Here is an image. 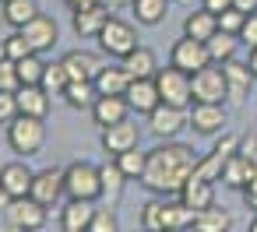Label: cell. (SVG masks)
I'll return each instance as SVG.
<instances>
[{"mask_svg": "<svg viewBox=\"0 0 257 232\" xmlns=\"http://www.w3.org/2000/svg\"><path fill=\"white\" fill-rule=\"evenodd\" d=\"M201 155L190 148V144H180V141H159L152 151H148V165L141 172V186L155 197H173L183 190V183L194 176Z\"/></svg>", "mask_w": 257, "mask_h": 232, "instance_id": "6da1fadb", "label": "cell"}, {"mask_svg": "<svg viewBox=\"0 0 257 232\" xmlns=\"http://www.w3.org/2000/svg\"><path fill=\"white\" fill-rule=\"evenodd\" d=\"M8 144H11V151L22 155V158L39 155L43 144H46V120L18 113V116L8 123Z\"/></svg>", "mask_w": 257, "mask_h": 232, "instance_id": "7a4b0ae2", "label": "cell"}, {"mask_svg": "<svg viewBox=\"0 0 257 232\" xmlns=\"http://www.w3.org/2000/svg\"><path fill=\"white\" fill-rule=\"evenodd\" d=\"M64 193L71 200H99L102 197V183H99V165L78 158L71 165H64Z\"/></svg>", "mask_w": 257, "mask_h": 232, "instance_id": "3957f363", "label": "cell"}, {"mask_svg": "<svg viewBox=\"0 0 257 232\" xmlns=\"http://www.w3.org/2000/svg\"><path fill=\"white\" fill-rule=\"evenodd\" d=\"M95 39H99V50H102L106 57H113V60H123L131 50L141 46V43H138V29H134L131 22L116 18V15H109V22L102 25V32H99Z\"/></svg>", "mask_w": 257, "mask_h": 232, "instance_id": "277c9868", "label": "cell"}, {"mask_svg": "<svg viewBox=\"0 0 257 232\" xmlns=\"http://www.w3.org/2000/svg\"><path fill=\"white\" fill-rule=\"evenodd\" d=\"M155 88H159V99H162L166 106L187 109V106L194 102V95H190V74L180 71V67H173V64H169V67H159Z\"/></svg>", "mask_w": 257, "mask_h": 232, "instance_id": "5b68a950", "label": "cell"}, {"mask_svg": "<svg viewBox=\"0 0 257 232\" xmlns=\"http://www.w3.org/2000/svg\"><path fill=\"white\" fill-rule=\"evenodd\" d=\"M190 95L194 102H225L229 99V85H225V71L222 64H208L197 74H190Z\"/></svg>", "mask_w": 257, "mask_h": 232, "instance_id": "8992f818", "label": "cell"}, {"mask_svg": "<svg viewBox=\"0 0 257 232\" xmlns=\"http://www.w3.org/2000/svg\"><path fill=\"white\" fill-rule=\"evenodd\" d=\"M169 64L180 67V71H187V74H197L201 67L211 64V57H208V46H204L201 39L183 36V39L173 43V50H169Z\"/></svg>", "mask_w": 257, "mask_h": 232, "instance_id": "52a82bcc", "label": "cell"}, {"mask_svg": "<svg viewBox=\"0 0 257 232\" xmlns=\"http://www.w3.org/2000/svg\"><path fill=\"white\" fill-rule=\"evenodd\" d=\"M183 127H190L187 109H176V106L159 102V106L148 113V130H152L159 141H176V134H180Z\"/></svg>", "mask_w": 257, "mask_h": 232, "instance_id": "ba28073f", "label": "cell"}, {"mask_svg": "<svg viewBox=\"0 0 257 232\" xmlns=\"http://www.w3.org/2000/svg\"><path fill=\"white\" fill-rule=\"evenodd\" d=\"M4 221H15L25 232H39L46 225V207L36 197H15L8 204V211H4Z\"/></svg>", "mask_w": 257, "mask_h": 232, "instance_id": "9c48e42d", "label": "cell"}, {"mask_svg": "<svg viewBox=\"0 0 257 232\" xmlns=\"http://www.w3.org/2000/svg\"><path fill=\"white\" fill-rule=\"evenodd\" d=\"M29 197H36L43 207H53V204L64 197V169H57V165L39 169V172L32 176V190H29Z\"/></svg>", "mask_w": 257, "mask_h": 232, "instance_id": "30bf717a", "label": "cell"}, {"mask_svg": "<svg viewBox=\"0 0 257 232\" xmlns=\"http://www.w3.org/2000/svg\"><path fill=\"white\" fill-rule=\"evenodd\" d=\"M236 148H239V137H236V134H222V141H218V144H215V148H211V151H208V155L197 162L194 176H197V179H211V183H215V179L222 176L225 158H229Z\"/></svg>", "mask_w": 257, "mask_h": 232, "instance_id": "8fae6325", "label": "cell"}, {"mask_svg": "<svg viewBox=\"0 0 257 232\" xmlns=\"http://www.w3.org/2000/svg\"><path fill=\"white\" fill-rule=\"evenodd\" d=\"M194 134H218L225 130V109L218 102H190V113H187Z\"/></svg>", "mask_w": 257, "mask_h": 232, "instance_id": "7c38bea8", "label": "cell"}, {"mask_svg": "<svg viewBox=\"0 0 257 232\" xmlns=\"http://www.w3.org/2000/svg\"><path fill=\"white\" fill-rule=\"evenodd\" d=\"M18 32L29 39L32 53H46V50H53V46H57V22H53V18H46L43 11H39L29 25H22Z\"/></svg>", "mask_w": 257, "mask_h": 232, "instance_id": "4fadbf2b", "label": "cell"}, {"mask_svg": "<svg viewBox=\"0 0 257 232\" xmlns=\"http://www.w3.org/2000/svg\"><path fill=\"white\" fill-rule=\"evenodd\" d=\"M88 113H92V123L106 130L113 123H123L127 113H131V106H127V95H99Z\"/></svg>", "mask_w": 257, "mask_h": 232, "instance_id": "5bb4252c", "label": "cell"}, {"mask_svg": "<svg viewBox=\"0 0 257 232\" xmlns=\"http://www.w3.org/2000/svg\"><path fill=\"white\" fill-rule=\"evenodd\" d=\"M60 64H64V71H67L71 81H95V74L102 71L99 57L88 53V50H67V53L60 57Z\"/></svg>", "mask_w": 257, "mask_h": 232, "instance_id": "9a60e30c", "label": "cell"}, {"mask_svg": "<svg viewBox=\"0 0 257 232\" xmlns=\"http://www.w3.org/2000/svg\"><path fill=\"white\" fill-rule=\"evenodd\" d=\"M127 106L134 109V113H152L162 99H159V88H155V78H131V85H127Z\"/></svg>", "mask_w": 257, "mask_h": 232, "instance_id": "2e32d148", "label": "cell"}, {"mask_svg": "<svg viewBox=\"0 0 257 232\" xmlns=\"http://www.w3.org/2000/svg\"><path fill=\"white\" fill-rule=\"evenodd\" d=\"M138 141H141V130H138V123H127V120L102 130V151H109V155L138 148Z\"/></svg>", "mask_w": 257, "mask_h": 232, "instance_id": "e0dca14e", "label": "cell"}, {"mask_svg": "<svg viewBox=\"0 0 257 232\" xmlns=\"http://www.w3.org/2000/svg\"><path fill=\"white\" fill-rule=\"evenodd\" d=\"M92 214H95V200H71L67 197V204L60 211V228L64 232H88Z\"/></svg>", "mask_w": 257, "mask_h": 232, "instance_id": "ac0fdd59", "label": "cell"}, {"mask_svg": "<svg viewBox=\"0 0 257 232\" xmlns=\"http://www.w3.org/2000/svg\"><path fill=\"white\" fill-rule=\"evenodd\" d=\"M15 95H18V113L39 116V120L50 116V92H46L43 85H22Z\"/></svg>", "mask_w": 257, "mask_h": 232, "instance_id": "d6986e66", "label": "cell"}, {"mask_svg": "<svg viewBox=\"0 0 257 232\" xmlns=\"http://www.w3.org/2000/svg\"><path fill=\"white\" fill-rule=\"evenodd\" d=\"M99 183H102V200H106L109 207H116L120 197H123V186H127V176H123V169L116 165V158H109V162L99 165Z\"/></svg>", "mask_w": 257, "mask_h": 232, "instance_id": "ffe728a7", "label": "cell"}, {"mask_svg": "<svg viewBox=\"0 0 257 232\" xmlns=\"http://www.w3.org/2000/svg\"><path fill=\"white\" fill-rule=\"evenodd\" d=\"M222 71H225L229 99H232L236 106H243V99H246V92H250V81H253L250 67H246V64H239V60L232 57V60H225V64H222Z\"/></svg>", "mask_w": 257, "mask_h": 232, "instance_id": "44dd1931", "label": "cell"}, {"mask_svg": "<svg viewBox=\"0 0 257 232\" xmlns=\"http://www.w3.org/2000/svg\"><path fill=\"white\" fill-rule=\"evenodd\" d=\"M253 165H257V162H253V158H246V155L236 148V151L225 158V165H222V176H218V179H222L225 186H232V190H243V186H246V179H250V172H253Z\"/></svg>", "mask_w": 257, "mask_h": 232, "instance_id": "7402d4cb", "label": "cell"}, {"mask_svg": "<svg viewBox=\"0 0 257 232\" xmlns=\"http://www.w3.org/2000/svg\"><path fill=\"white\" fill-rule=\"evenodd\" d=\"M176 197H180L187 207H194V211L211 207V204H215V183H211V179H197V176H190Z\"/></svg>", "mask_w": 257, "mask_h": 232, "instance_id": "603a6c76", "label": "cell"}, {"mask_svg": "<svg viewBox=\"0 0 257 232\" xmlns=\"http://www.w3.org/2000/svg\"><path fill=\"white\" fill-rule=\"evenodd\" d=\"M32 169L25 165V162H8L4 169H0V183L8 186V193L11 197H29V190H32Z\"/></svg>", "mask_w": 257, "mask_h": 232, "instance_id": "cb8c5ba5", "label": "cell"}, {"mask_svg": "<svg viewBox=\"0 0 257 232\" xmlns=\"http://www.w3.org/2000/svg\"><path fill=\"white\" fill-rule=\"evenodd\" d=\"M109 22V8L106 4H95V8H85V11H74V32L81 39H95L102 32V25Z\"/></svg>", "mask_w": 257, "mask_h": 232, "instance_id": "d4e9b609", "label": "cell"}, {"mask_svg": "<svg viewBox=\"0 0 257 232\" xmlns=\"http://www.w3.org/2000/svg\"><path fill=\"white\" fill-rule=\"evenodd\" d=\"M229 228H232V214H229L225 207L211 204V207L194 211V225H190V232H229Z\"/></svg>", "mask_w": 257, "mask_h": 232, "instance_id": "484cf974", "label": "cell"}, {"mask_svg": "<svg viewBox=\"0 0 257 232\" xmlns=\"http://www.w3.org/2000/svg\"><path fill=\"white\" fill-rule=\"evenodd\" d=\"M194 225V207H187L180 197L162 200V232H187Z\"/></svg>", "mask_w": 257, "mask_h": 232, "instance_id": "4316f807", "label": "cell"}, {"mask_svg": "<svg viewBox=\"0 0 257 232\" xmlns=\"http://www.w3.org/2000/svg\"><path fill=\"white\" fill-rule=\"evenodd\" d=\"M218 32V15H211V11H190L187 18H183V36H190V39H201V43H208L211 36Z\"/></svg>", "mask_w": 257, "mask_h": 232, "instance_id": "83f0119b", "label": "cell"}, {"mask_svg": "<svg viewBox=\"0 0 257 232\" xmlns=\"http://www.w3.org/2000/svg\"><path fill=\"white\" fill-rule=\"evenodd\" d=\"M120 64L127 67V74H131V78H155V74H159V60H155V53H152L148 46L131 50Z\"/></svg>", "mask_w": 257, "mask_h": 232, "instance_id": "f1b7e54d", "label": "cell"}, {"mask_svg": "<svg viewBox=\"0 0 257 232\" xmlns=\"http://www.w3.org/2000/svg\"><path fill=\"white\" fill-rule=\"evenodd\" d=\"M127 85H131V74H127L123 64H116V67H102V71L95 74V92H99V95H123Z\"/></svg>", "mask_w": 257, "mask_h": 232, "instance_id": "f546056e", "label": "cell"}, {"mask_svg": "<svg viewBox=\"0 0 257 232\" xmlns=\"http://www.w3.org/2000/svg\"><path fill=\"white\" fill-rule=\"evenodd\" d=\"M204 46H208L211 64H225V60L236 57V50H239V36H232V32H215Z\"/></svg>", "mask_w": 257, "mask_h": 232, "instance_id": "4dcf8cb0", "label": "cell"}, {"mask_svg": "<svg viewBox=\"0 0 257 232\" xmlns=\"http://www.w3.org/2000/svg\"><path fill=\"white\" fill-rule=\"evenodd\" d=\"M64 99H67V106H71V109H92V106H95V99H99L95 81H67Z\"/></svg>", "mask_w": 257, "mask_h": 232, "instance_id": "1f68e13d", "label": "cell"}, {"mask_svg": "<svg viewBox=\"0 0 257 232\" xmlns=\"http://www.w3.org/2000/svg\"><path fill=\"white\" fill-rule=\"evenodd\" d=\"M131 11L138 25H159L169 15V0H131Z\"/></svg>", "mask_w": 257, "mask_h": 232, "instance_id": "d6a6232c", "label": "cell"}, {"mask_svg": "<svg viewBox=\"0 0 257 232\" xmlns=\"http://www.w3.org/2000/svg\"><path fill=\"white\" fill-rule=\"evenodd\" d=\"M36 15H39V0H8V4H4V22L11 29L29 25Z\"/></svg>", "mask_w": 257, "mask_h": 232, "instance_id": "836d02e7", "label": "cell"}, {"mask_svg": "<svg viewBox=\"0 0 257 232\" xmlns=\"http://www.w3.org/2000/svg\"><path fill=\"white\" fill-rule=\"evenodd\" d=\"M43 71H46L43 53H29L18 60V81L22 85H43Z\"/></svg>", "mask_w": 257, "mask_h": 232, "instance_id": "e575fe53", "label": "cell"}, {"mask_svg": "<svg viewBox=\"0 0 257 232\" xmlns=\"http://www.w3.org/2000/svg\"><path fill=\"white\" fill-rule=\"evenodd\" d=\"M113 158H116V165L123 169L127 179H141V172H145V165H148V151H138V148L120 151V155H113Z\"/></svg>", "mask_w": 257, "mask_h": 232, "instance_id": "d590c367", "label": "cell"}, {"mask_svg": "<svg viewBox=\"0 0 257 232\" xmlns=\"http://www.w3.org/2000/svg\"><path fill=\"white\" fill-rule=\"evenodd\" d=\"M67 71H64V64L57 60V64H46V71H43V88L50 92V95H64V88H67Z\"/></svg>", "mask_w": 257, "mask_h": 232, "instance_id": "8d00e7d4", "label": "cell"}, {"mask_svg": "<svg viewBox=\"0 0 257 232\" xmlns=\"http://www.w3.org/2000/svg\"><path fill=\"white\" fill-rule=\"evenodd\" d=\"M0 53H4L8 60H15V64H18L22 57H29V53H32V46H29V39H25V36L15 29V32H11L4 43H0Z\"/></svg>", "mask_w": 257, "mask_h": 232, "instance_id": "74e56055", "label": "cell"}, {"mask_svg": "<svg viewBox=\"0 0 257 232\" xmlns=\"http://www.w3.org/2000/svg\"><path fill=\"white\" fill-rule=\"evenodd\" d=\"M18 88H22V81H18V64L0 53V92H18Z\"/></svg>", "mask_w": 257, "mask_h": 232, "instance_id": "f35d334b", "label": "cell"}, {"mask_svg": "<svg viewBox=\"0 0 257 232\" xmlns=\"http://www.w3.org/2000/svg\"><path fill=\"white\" fill-rule=\"evenodd\" d=\"M141 228H148V232H162V200H148V204H141Z\"/></svg>", "mask_w": 257, "mask_h": 232, "instance_id": "ab89813d", "label": "cell"}, {"mask_svg": "<svg viewBox=\"0 0 257 232\" xmlns=\"http://www.w3.org/2000/svg\"><path fill=\"white\" fill-rule=\"evenodd\" d=\"M88 232H120V221H116L113 207H95V214H92V225H88Z\"/></svg>", "mask_w": 257, "mask_h": 232, "instance_id": "60d3db41", "label": "cell"}, {"mask_svg": "<svg viewBox=\"0 0 257 232\" xmlns=\"http://www.w3.org/2000/svg\"><path fill=\"white\" fill-rule=\"evenodd\" d=\"M243 11H236V8H229V11H222L218 15V32H232V36H239V29H243Z\"/></svg>", "mask_w": 257, "mask_h": 232, "instance_id": "b9f144b4", "label": "cell"}, {"mask_svg": "<svg viewBox=\"0 0 257 232\" xmlns=\"http://www.w3.org/2000/svg\"><path fill=\"white\" fill-rule=\"evenodd\" d=\"M239 43H243L246 50H253V46H257V11H250V15L243 18V29H239Z\"/></svg>", "mask_w": 257, "mask_h": 232, "instance_id": "7bdbcfd3", "label": "cell"}, {"mask_svg": "<svg viewBox=\"0 0 257 232\" xmlns=\"http://www.w3.org/2000/svg\"><path fill=\"white\" fill-rule=\"evenodd\" d=\"M18 116V95L15 92H0V123H11Z\"/></svg>", "mask_w": 257, "mask_h": 232, "instance_id": "ee69618b", "label": "cell"}, {"mask_svg": "<svg viewBox=\"0 0 257 232\" xmlns=\"http://www.w3.org/2000/svg\"><path fill=\"white\" fill-rule=\"evenodd\" d=\"M201 8H204V11H211V15H222V11H229V8H232V0H201Z\"/></svg>", "mask_w": 257, "mask_h": 232, "instance_id": "f6af8a7d", "label": "cell"}, {"mask_svg": "<svg viewBox=\"0 0 257 232\" xmlns=\"http://www.w3.org/2000/svg\"><path fill=\"white\" fill-rule=\"evenodd\" d=\"M95 4H102V0H67L71 11H85V8H95Z\"/></svg>", "mask_w": 257, "mask_h": 232, "instance_id": "bcb514c9", "label": "cell"}, {"mask_svg": "<svg viewBox=\"0 0 257 232\" xmlns=\"http://www.w3.org/2000/svg\"><path fill=\"white\" fill-rule=\"evenodd\" d=\"M232 8L243 11V15H250V11H257V0H232Z\"/></svg>", "mask_w": 257, "mask_h": 232, "instance_id": "7dc6e473", "label": "cell"}, {"mask_svg": "<svg viewBox=\"0 0 257 232\" xmlns=\"http://www.w3.org/2000/svg\"><path fill=\"white\" fill-rule=\"evenodd\" d=\"M11 200H15V197L8 193V186H4V183H0V214L8 211V204H11Z\"/></svg>", "mask_w": 257, "mask_h": 232, "instance_id": "c3c4849f", "label": "cell"}, {"mask_svg": "<svg viewBox=\"0 0 257 232\" xmlns=\"http://www.w3.org/2000/svg\"><path fill=\"white\" fill-rule=\"evenodd\" d=\"M246 67H250V74H253V81H257V46L250 50V57H246Z\"/></svg>", "mask_w": 257, "mask_h": 232, "instance_id": "681fc988", "label": "cell"}, {"mask_svg": "<svg viewBox=\"0 0 257 232\" xmlns=\"http://www.w3.org/2000/svg\"><path fill=\"white\" fill-rule=\"evenodd\" d=\"M243 200H246V207L257 214V193H243Z\"/></svg>", "mask_w": 257, "mask_h": 232, "instance_id": "f907efd6", "label": "cell"}, {"mask_svg": "<svg viewBox=\"0 0 257 232\" xmlns=\"http://www.w3.org/2000/svg\"><path fill=\"white\" fill-rule=\"evenodd\" d=\"M0 232H25V228H18L15 221H4V228H0Z\"/></svg>", "mask_w": 257, "mask_h": 232, "instance_id": "816d5d0a", "label": "cell"}, {"mask_svg": "<svg viewBox=\"0 0 257 232\" xmlns=\"http://www.w3.org/2000/svg\"><path fill=\"white\" fill-rule=\"evenodd\" d=\"M246 232H257V214L250 218V225H246Z\"/></svg>", "mask_w": 257, "mask_h": 232, "instance_id": "f5cc1de1", "label": "cell"}, {"mask_svg": "<svg viewBox=\"0 0 257 232\" xmlns=\"http://www.w3.org/2000/svg\"><path fill=\"white\" fill-rule=\"evenodd\" d=\"M0 4H8V0H0Z\"/></svg>", "mask_w": 257, "mask_h": 232, "instance_id": "db71d44e", "label": "cell"}, {"mask_svg": "<svg viewBox=\"0 0 257 232\" xmlns=\"http://www.w3.org/2000/svg\"><path fill=\"white\" fill-rule=\"evenodd\" d=\"M141 232H148V228H141Z\"/></svg>", "mask_w": 257, "mask_h": 232, "instance_id": "11a10c76", "label": "cell"}]
</instances>
